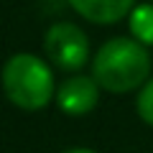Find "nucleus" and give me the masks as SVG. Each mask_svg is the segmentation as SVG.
Returning a JSON list of instances; mask_svg holds the SVG:
<instances>
[{
  "label": "nucleus",
  "mask_w": 153,
  "mask_h": 153,
  "mask_svg": "<svg viewBox=\"0 0 153 153\" xmlns=\"http://www.w3.org/2000/svg\"><path fill=\"white\" fill-rule=\"evenodd\" d=\"M148 74H151L148 46L130 36L105 41L92 59V76L102 89L112 94L140 89L148 82Z\"/></svg>",
  "instance_id": "obj_1"
},
{
  "label": "nucleus",
  "mask_w": 153,
  "mask_h": 153,
  "mask_svg": "<svg viewBox=\"0 0 153 153\" xmlns=\"http://www.w3.org/2000/svg\"><path fill=\"white\" fill-rule=\"evenodd\" d=\"M3 92L21 110H44L56 94L54 71L36 54H16L3 66Z\"/></svg>",
  "instance_id": "obj_2"
},
{
  "label": "nucleus",
  "mask_w": 153,
  "mask_h": 153,
  "mask_svg": "<svg viewBox=\"0 0 153 153\" xmlns=\"http://www.w3.org/2000/svg\"><path fill=\"white\" fill-rule=\"evenodd\" d=\"M44 51L56 69L79 71L89 59V38L79 26L69 21H59L49 26V31H46Z\"/></svg>",
  "instance_id": "obj_3"
},
{
  "label": "nucleus",
  "mask_w": 153,
  "mask_h": 153,
  "mask_svg": "<svg viewBox=\"0 0 153 153\" xmlns=\"http://www.w3.org/2000/svg\"><path fill=\"white\" fill-rule=\"evenodd\" d=\"M100 84L94 76H84V74H74L69 79L59 84L56 89V102H59L61 112L66 115H87L97 107L100 102Z\"/></svg>",
  "instance_id": "obj_4"
},
{
  "label": "nucleus",
  "mask_w": 153,
  "mask_h": 153,
  "mask_svg": "<svg viewBox=\"0 0 153 153\" xmlns=\"http://www.w3.org/2000/svg\"><path fill=\"white\" fill-rule=\"evenodd\" d=\"M69 5L89 23L112 26L130 16V10L135 8V0H69Z\"/></svg>",
  "instance_id": "obj_5"
},
{
  "label": "nucleus",
  "mask_w": 153,
  "mask_h": 153,
  "mask_svg": "<svg viewBox=\"0 0 153 153\" xmlns=\"http://www.w3.org/2000/svg\"><path fill=\"white\" fill-rule=\"evenodd\" d=\"M128 26H130L133 38H138L140 44L153 46V3H140L130 10L128 16Z\"/></svg>",
  "instance_id": "obj_6"
},
{
  "label": "nucleus",
  "mask_w": 153,
  "mask_h": 153,
  "mask_svg": "<svg viewBox=\"0 0 153 153\" xmlns=\"http://www.w3.org/2000/svg\"><path fill=\"white\" fill-rule=\"evenodd\" d=\"M135 110H138V115H140V120L153 128V76L140 87L138 100H135Z\"/></svg>",
  "instance_id": "obj_7"
},
{
  "label": "nucleus",
  "mask_w": 153,
  "mask_h": 153,
  "mask_svg": "<svg viewBox=\"0 0 153 153\" xmlns=\"http://www.w3.org/2000/svg\"><path fill=\"white\" fill-rule=\"evenodd\" d=\"M64 153H94V151H89V148H71V151H64Z\"/></svg>",
  "instance_id": "obj_8"
},
{
  "label": "nucleus",
  "mask_w": 153,
  "mask_h": 153,
  "mask_svg": "<svg viewBox=\"0 0 153 153\" xmlns=\"http://www.w3.org/2000/svg\"><path fill=\"white\" fill-rule=\"evenodd\" d=\"M151 3H153V0H151Z\"/></svg>",
  "instance_id": "obj_9"
}]
</instances>
